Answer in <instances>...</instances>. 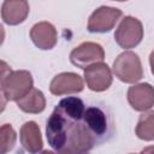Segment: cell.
Returning a JSON list of instances; mask_svg holds the SVG:
<instances>
[{
	"label": "cell",
	"mask_w": 154,
	"mask_h": 154,
	"mask_svg": "<svg viewBox=\"0 0 154 154\" xmlns=\"http://www.w3.org/2000/svg\"><path fill=\"white\" fill-rule=\"evenodd\" d=\"M105 59V51L101 45L96 42H82L77 47H75L70 53V61L79 67L87 69L88 66L102 61Z\"/></svg>",
	"instance_id": "5b68a950"
},
{
	"label": "cell",
	"mask_w": 154,
	"mask_h": 154,
	"mask_svg": "<svg viewBox=\"0 0 154 154\" xmlns=\"http://www.w3.org/2000/svg\"><path fill=\"white\" fill-rule=\"evenodd\" d=\"M84 111L85 105L77 96L65 97L55 106L46 125L47 141L54 152L82 154L99 142L84 123Z\"/></svg>",
	"instance_id": "6da1fadb"
},
{
	"label": "cell",
	"mask_w": 154,
	"mask_h": 154,
	"mask_svg": "<svg viewBox=\"0 0 154 154\" xmlns=\"http://www.w3.org/2000/svg\"><path fill=\"white\" fill-rule=\"evenodd\" d=\"M149 64H150V71H152V73L154 75V51L150 53V55H149Z\"/></svg>",
	"instance_id": "e0dca14e"
},
{
	"label": "cell",
	"mask_w": 154,
	"mask_h": 154,
	"mask_svg": "<svg viewBox=\"0 0 154 154\" xmlns=\"http://www.w3.org/2000/svg\"><path fill=\"white\" fill-rule=\"evenodd\" d=\"M135 134L140 140L143 141L154 140V111H146L140 116L135 128Z\"/></svg>",
	"instance_id": "9a60e30c"
},
{
	"label": "cell",
	"mask_w": 154,
	"mask_h": 154,
	"mask_svg": "<svg viewBox=\"0 0 154 154\" xmlns=\"http://www.w3.org/2000/svg\"><path fill=\"white\" fill-rule=\"evenodd\" d=\"M30 38L34 45L42 49H52L58 41V32L55 26L49 22H38L30 29Z\"/></svg>",
	"instance_id": "30bf717a"
},
{
	"label": "cell",
	"mask_w": 154,
	"mask_h": 154,
	"mask_svg": "<svg viewBox=\"0 0 154 154\" xmlns=\"http://www.w3.org/2000/svg\"><path fill=\"white\" fill-rule=\"evenodd\" d=\"M16 102L18 108L25 113L38 114L46 108V97L43 93L36 88H32L24 97L19 99Z\"/></svg>",
	"instance_id": "5bb4252c"
},
{
	"label": "cell",
	"mask_w": 154,
	"mask_h": 154,
	"mask_svg": "<svg viewBox=\"0 0 154 154\" xmlns=\"http://www.w3.org/2000/svg\"><path fill=\"white\" fill-rule=\"evenodd\" d=\"M83 119L96 140H103L108 131V118L105 111L97 106H89L84 111Z\"/></svg>",
	"instance_id": "8fae6325"
},
{
	"label": "cell",
	"mask_w": 154,
	"mask_h": 154,
	"mask_svg": "<svg viewBox=\"0 0 154 154\" xmlns=\"http://www.w3.org/2000/svg\"><path fill=\"white\" fill-rule=\"evenodd\" d=\"M29 11L28 0H4L1 5V18L8 25H18L26 19Z\"/></svg>",
	"instance_id": "7c38bea8"
},
{
	"label": "cell",
	"mask_w": 154,
	"mask_h": 154,
	"mask_svg": "<svg viewBox=\"0 0 154 154\" xmlns=\"http://www.w3.org/2000/svg\"><path fill=\"white\" fill-rule=\"evenodd\" d=\"M128 102L138 112L149 111L154 106V87L149 83L134 84L128 89Z\"/></svg>",
	"instance_id": "9c48e42d"
},
{
	"label": "cell",
	"mask_w": 154,
	"mask_h": 154,
	"mask_svg": "<svg viewBox=\"0 0 154 154\" xmlns=\"http://www.w3.org/2000/svg\"><path fill=\"white\" fill-rule=\"evenodd\" d=\"M19 138L23 148L29 153H38L43 149V141L40 131V126L30 120L25 122L19 131Z\"/></svg>",
	"instance_id": "4fadbf2b"
},
{
	"label": "cell",
	"mask_w": 154,
	"mask_h": 154,
	"mask_svg": "<svg viewBox=\"0 0 154 154\" xmlns=\"http://www.w3.org/2000/svg\"><path fill=\"white\" fill-rule=\"evenodd\" d=\"M112 70L119 81L129 84H134L143 77L142 63L138 55L131 51L120 53L113 61Z\"/></svg>",
	"instance_id": "3957f363"
},
{
	"label": "cell",
	"mask_w": 154,
	"mask_h": 154,
	"mask_svg": "<svg viewBox=\"0 0 154 154\" xmlns=\"http://www.w3.org/2000/svg\"><path fill=\"white\" fill-rule=\"evenodd\" d=\"M34 88V79L29 71L18 70L8 71L5 73L2 71L1 76V94L4 99L8 101H18L24 97Z\"/></svg>",
	"instance_id": "7a4b0ae2"
},
{
	"label": "cell",
	"mask_w": 154,
	"mask_h": 154,
	"mask_svg": "<svg viewBox=\"0 0 154 154\" xmlns=\"http://www.w3.org/2000/svg\"><path fill=\"white\" fill-rule=\"evenodd\" d=\"M17 140V134L11 124H4L0 129V153L5 154L13 149Z\"/></svg>",
	"instance_id": "2e32d148"
},
{
	"label": "cell",
	"mask_w": 154,
	"mask_h": 154,
	"mask_svg": "<svg viewBox=\"0 0 154 154\" xmlns=\"http://www.w3.org/2000/svg\"><path fill=\"white\" fill-rule=\"evenodd\" d=\"M143 38V25L140 19L132 16H125L114 32L117 45L124 49L135 48Z\"/></svg>",
	"instance_id": "277c9868"
},
{
	"label": "cell",
	"mask_w": 154,
	"mask_h": 154,
	"mask_svg": "<svg viewBox=\"0 0 154 154\" xmlns=\"http://www.w3.org/2000/svg\"><path fill=\"white\" fill-rule=\"evenodd\" d=\"M84 89L82 77L75 72H61L53 77L49 84V91L53 95H67L81 93Z\"/></svg>",
	"instance_id": "ba28073f"
},
{
	"label": "cell",
	"mask_w": 154,
	"mask_h": 154,
	"mask_svg": "<svg viewBox=\"0 0 154 154\" xmlns=\"http://www.w3.org/2000/svg\"><path fill=\"white\" fill-rule=\"evenodd\" d=\"M113 1H120L122 2V1H128V0H113Z\"/></svg>",
	"instance_id": "ac0fdd59"
},
{
	"label": "cell",
	"mask_w": 154,
	"mask_h": 154,
	"mask_svg": "<svg viewBox=\"0 0 154 154\" xmlns=\"http://www.w3.org/2000/svg\"><path fill=\"white\" fill-rule=\"evenodd\" d=\"M122 10L111 6H100L88 19L87 29L89 32H108L122 17Z\"/></svg>",
	"instance_id": "8992f818"
},
{
	"label": "cell",
	"mask_w": 154,
	"mask_h": 154,
	"mask_svg": "<svg viewBox=\"0 0 154 154\" xmlns=\"http://www.w3.org/2000/svg\"><path fill=\"white\" fill-rule=\"evenodd\" d=\"M83 77L87 83V87L90 90L97 93L107 90L113 82L112 71L109 66L102 61L95 63L84 69Z\"/></svg>",
	"instance_id": "52a82bcc"
}]
</instances>
